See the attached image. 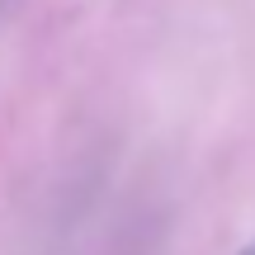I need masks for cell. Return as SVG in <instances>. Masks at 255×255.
Segmentation results:
<instances>
[{"label": "cell", "mask_w": 255, "mask_h": 255, "mask_svg": "<svg viewBox=\"0 0 255 255\" xmlns=\"http://www.w3.org/2000/svg\"><path fill=\"white\" fill-rule=\"evenodd\" d=\"M241 255H255V246H246V251H241Z\"/></svg>", "instance_id": "6da1fadb"}]
</instances>
